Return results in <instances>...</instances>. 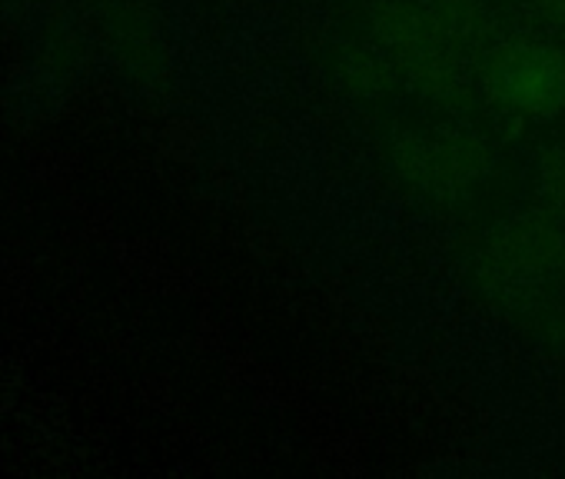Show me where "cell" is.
<instances>
[{"mask_svg":"<svg viewBox=\"0 0 565 479\" xmlns=\"http://www.w3.org/2000/svg\"><path fill=\"white\" fill-rule=\"evenodd\" d=\"M370 28L413 94L456 110L472 104L476 61L439 28L423 0H376Z\"/></svg>","mask_w":565,"mask_h":479,"instance_id":"cell-1","label":"cell"},{"mask_svg":"<svg viewBox=\"0 0 565 479\" xmlns=\"http://www.w3.org/2000/svg\"><path fill=\"white\" fill-rule=\"evenodd\" d=\"M476 94L512 124L565 117V47L542 34L492 38L476 54Z\"/></svg>","mask_w":565,"mask_h":479,"instance_id":"cell-2","label":"cell"},{"mask_svg":"<svg viewBox=\"0 0 565 479\" xmlns=\"http://www.w3.org/2000/svg\"><path fill=\"white\" fill-rule=\"evenodd\" d=\"M390 163L403 183L413 190L449 200L486 180L492 167L489 143L462 127H429L406 130L390 147Z\"/></svg>","mask_w":565,"mask_h":479,"instance_id":"cell-3","label":"cell"},{"mask_svg":"<svg viewBox=\"0 0 565 479\" xmlns=\"http://www.w3.org/2000/svg\"><path fill=\"white\" fill-rule=\"evenodd\" d=\"M486 270L502 287H532L565 270V213L529 210L502 223L486 244Z\"/></svg>","mask_w":565,"mask_h":479,"instance_id":"cell-4","label":"cell"},{"mask_svg":"<svg viewBox=\"0 0 565 479\" xmlns=\"http://www.w3.org/2000/svg\"><path fill=\"white\" fill-rule=\"evenodd\" d=\"M337 77L356 94V97H366V100H383L396 84H399V74L393 67V61L383 54V47L376 41L370 44H343L337 51Z\"/></svg>","mask_w":565,"mask_h":479,"instance_id":"cell-5","label":"cell"},{"mask_svg":"<svg viewBox=\"0 0 565 479\" xmlns=\"http://www.w3.org/2000/svg\"><path fill=\"white\" fill-rule=\"evenodd\" d=\"M423 4L439 21V28L472 57L495 38L486 0H423Z\"/></svg>","mask_w":565,"mask_h":479,"instance_id":"cell-6","label":"cell"},{"mask_svg":"<svg viewBox=\"0 0 565 479\" xmlns=\"http://www.w3.org/2000/svg\"><path fill=\"white\" fill-rule=\"evenodd\" d=\"M535 190L545 210L565 213V143H552L542 150L535 163Z\"/></svg>","mask_w":565,"mask_h":479,"instance_id":"cell-7","label":"cell"},{"mask_svg":"<svg viewBox=\"0 0 565 479\" xmlns=\"http://www.w3.org/2000/svg\"><path fill=\"white\" fill-rule=\"evenodd\" d=\"M525 4H532L542 18H548L555 28L565 31V0H525Z\"/></svg>","mask_w":565,"mask_h":479,"instance_id":"cell-8","label":"cell"}]
</instances>
